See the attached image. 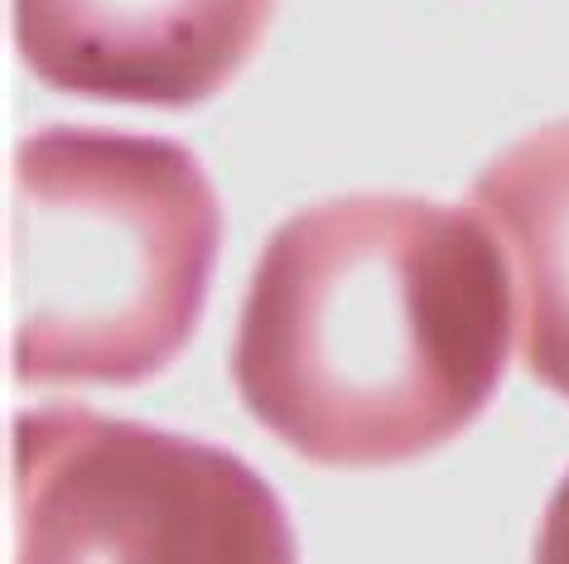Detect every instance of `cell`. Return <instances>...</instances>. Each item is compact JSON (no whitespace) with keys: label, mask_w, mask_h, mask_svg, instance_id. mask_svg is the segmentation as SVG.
Returning a JSON list of instances; mask_svg holds the SVG:
<instances>
[{"label":"cell","mask_w":569,"mask_h":564,"mask_svg":"<svg viewBox=\"0 0 569 564\" xmlns=\"http://www.w3.org/2000/svg\"><path fill=\"white\" fill-rule=\"evenodd\" d=\"M507 352L511 275L488 222L420 193H343L266 236L232 382L309 463L391 469L473 425Z\"/></svg>","instance_id":"6da1fadb"},{"label":"cell","mask_w":569,"mask_h":564,"mask_svg":"<svg viewBox=\"0 0 569 564\" xmlns=\"http://www.w3.org/2000/svg\"><path fill=\"white\" fill-rule=\"evenodd\" d=\"M16 329L30 386H136L193 338L222 208L193 150L107 125H39L16 150Z\"/></svg>","instance_id":"7a4b0ae2"},{"label":"cell","mask_w":569,"mask_h":564,"mask_svg":"<svg viewBox=\"0 0 569 564\" xmlns=\"http://www.w3.org/2000/svg\"><path fill=\"white\" fill-rule=\"evenodd\" d=\"M16 564H300L251 463L82 405L16 420Z\"/></svg>","instance_id":"3957f363"},{"label":"cell","mask_w":569,"mask_h":564,"mask_svg":"<svg viewBox=\"0 0 569 564\" xmlns=\"http://www.w3.org/2000/svg\"><path fill=\"white\" fill-rule=\"evenodd\" d=\"M276 0H10L16 44L59 92L193 107L261 44Z\"/></svg>","instance_id":"277c9868"},{"label":"cell","mask_w":569,"mask_h":564,"mask_svg":"<svg viewBox=\"0 0 569 564\" xmlns=\"http://www.w3.org/2000/svg\"><path fill=\"white\" fill-rule=\"evenodd\" d=\"M468 208L511 261L526 366L569 401V117L497 150L478 169Z\"/></svg>","instance_id":"5b68a950"},{"label":"cell","mask_w":569,"mask_h":564,"mask_svg":"<svg viewBox=\"0 0 569 564\" xmlns=\"http://www.w3.org/2000/svg\"><path fill=\"white\" fill-rule=\"evenodd\" d=\"M531 564H569V473L555 483L536 531V560Z\"/></svg>","instance_id":"8992f818"}]
</instances>
